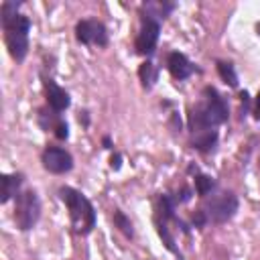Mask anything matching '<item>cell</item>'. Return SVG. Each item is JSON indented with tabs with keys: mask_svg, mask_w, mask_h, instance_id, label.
Instances as JSON below:
<instances>
[{
	"mask_svg": "<svg viewBox=\"0 0 260 260\" xmlns=\"http://www.w3.org/2000/svg\"><path fill=\"white\" fill-rule=\"evenodd\" d=\"M138 77H140L142 85H144L146 89H150V87L154 85L156 77H158V71L154 69V65H152L150 61H144V63L138 67Z\"/></svg>",
	"mask_w": 260,
	"mask_h": 260,
	"instance_id": "cell-14",
	"label": "cell"
},
{
	"mask_svg": "<svg viewBox=\"0 0 260 260\" xmlns=\"http://www.w3.org/2000/svg\"><path fill=\"white\" fill-rule=\"evenodd\" d=\"M112 167H114V169H118V167H120V156H116V158L112 156Z\"/></svg>",
	"mask_w": 260,
	"mask_h": 260,
	"instance_id": "cell-19",
	"label": "cell"
},
{
	"mask_svg": "<svg viewBox=\"0 0 260 260\" xmlns=\"http://www.w3.org/2000/svg\"><path fill=\"white\" fill-rule=\"evenodd\" d=\"M256 32H258V35H260V22H258V24H256Z\"/></svg>",
	"mask_w": 260,
	"mask_h": 260,
	"instance_id": "cell-20",
	"label": "cell"
},
{
	"mask_svg": "<svg viewBox=\"0 0 260 260\" xmlns=\"http://www.w3.org/2000/svg\"><path fill=\"white\" fill-rule=\"evenodd\" d=\"M213 189H215V181H213L209 175H197V177H195V191H197L201 197L209 195Z\"/></svg>",
	"mask_w": 260,
	"mask_h": 260,
	"instance_id": "cell-16",
	"label": "cell"
},
{
	"mask_svg": "<svg viewBox=\"0 0 260 260\" xmlns=\"http://www.w3.org/2000/svg\"><path fill=\"white\" fill-rule=\"evenodd\" d=\"M39 124H41L45 130H53L55 136L61 138V140H65V138L69 136V126H67V122H65V120L59 116V112H55V110H51V112L41 110V112H39Z\"/></svg>",
	"mask_w": 260,
	"mask_h": 260,
	"instance_id": "cell-9",
	"label": "cell"
},
{
	"mask_svg": "<svg viewBox=\"0 0 260 260\" xmlns=\"http://www.w3.org/2000/svg\"><path fill=\"white\" fill-rule=\"evenodd\" d=\"M254 116H256V120H260V91H258V98L254 104Z\"/></svg>",
	"mask_w": 260,
	"mask_h": 260,
	"instance_id": "cell-18",
	"label": "cell"
},
{
	"mask_svg": "<svg viewBox=\"0 0 260 260\" xmlns=\"http://www.w3.org/2000/svg\"><path fill=\"white\" fill-rule=\"evenodd\" d=\"M75 37H77V41L83 43V45H98V47L108 45L106 26H104L100 20H93V18H83V20H79L77 26H75Z\"/></svg>",
	"mask_w": 260,
	"mask_h": 260,
	"instance_id": "cell-7",
	"label": "cell"
},
{
	"mask_svg": "<svg viewBox=\"0 0 260 260\" xmlns=\"http://www.w3.org/2000/svg\"><path fill=\"white\" fill-rule=\"evenodd\" d=\"M41 160H43V167L49 173H55V175H63V173L71 171V167H73L71 154L65 148H59V146H47L43 150Z\"/></svg>",
	"mask_w": 260,
	"mask_h": 260,
	"instance_id": "cell-8",
	"label": "cell"
},
{
	"mask_svg": "<svg viewBox=\"0 0 260 260\" xmlns=\"http://www.w3.org/2000/svg\"><path fill=\"white\" fill-rule=\"evenodd\" d=\"M0 183H2L0 201L6 203L14 195H18V189H20V183H22V175H18V173H14V175H2L0 177Z\"/></svg>",
	"mask_w": 260,
	"mask_h": 260,
	"instance_id": "cell-12",
	"label": "cell"
},
{
	"mask_svg": "<svg viewBox=\"0 0 260 260\" xmlns=\"http://www.w3.org/2000/svg\"><path fill=\"white\" fill-rule=\"evenodd\" d=\"M217 73H219V77H221L230 87H236V85H238V75H236V69H234L232 63L217 61Z\"/></svg>",
	"mask_w": 260,
	"mask_h": 260,
	"instance_id": "cell-15",
	"label": "cell"
},
{
	"mask_svg": "<svg viewBox=\"0 0 260 260\" xmlns=\"http://www.w3.org/2000/svg\"><path fill=\"white\" fill-rule=\"evenodd\" d=\"M217 142V132L211 128V130H201V132H193V146L201 152H207L215 146Z\"/></svg>",
	"mask_w": 260,
	"mask_h": 260,
	"instance_id": "cell-13",
	"label": "cell"
},
{
	"mask_svg": "<svg viewBox=\"0 0 260 260\" xmlns=\"http://www.w3.org/2000/svg\"><path fill=\"white\" fill-rule=\"evenodd\" d=\"M18 4L16 2H4L2 4V26H4V37H6V47L8 53L14 61H22L28 53V30H30V20L24 14L16 12Z\"/></svg>",
	"mask_w": 260,
	"mask_h": 260,
	"instance_id": "cell-1",
	"label": "cell"
},
{
	"mask_svg": "<svg viewBox=\"0 0 260 260\" xmlns=\"http://www.w3.org/2000/svg\"><path fill=\"white\" fill-rule=\"evenodd\" d=\"M59 195L69 209V217H71L75 232L77 234H89L95 225V211H93V205L89 203V199L73 187H61Z\"/></svg>",
	"mask_w": 260,
	"mask_h": 260,
	"instance_id": "cell-3",
	"label": "cell"
},
{
	"mask_svg": "<svg viewBox=\"0 0 260 260\" xmlns=\"http://www.w3.org/2000/svg\"><path fill=\"white\" fill-rule=\"evenodd\" d=\"M167 67H169V73L175 77V79H187L191 73H193V63L183 55V53H171L167 57Z\"/></svg>",
	"mask_w": 260,
	"mask_h": 260,
	"instance_id": "cell-11",
	"label": "cell"
},
{
	"mask_svg": "<svg viewBox=\"0 0 260 260\" xmlns=\"http://www.w3.org/2000/svg\"><path fill=\"white\" fill-rule=\"evenodd\" d=\"M238 211V197L230 191H223L219 195H213L205 205V215L213 223H223L232 219Z\"/></svg>",
	"mask_w": 260,
	"mask_h": 260,
	"instance_id": "cell-5",
	"label": "cell"
},
{
	"mask_svg": "<svg viewBox=\"0 0 260 260\" xmlns=\"http://www.w3.org/2000/svg\"><path fill=\"white\" fill-rule=\"evenodd\" d=\"M45 91H47V102H49L51 110L63 112V110L69 108V104H71L69 93H67L63 87H59L53 79H45Z\"/></svg>",
	"mask_w": 260,
	"mask_h": 260,
	"instance_id": "cell-10",
	"label": "cell"
},
{
	"mask_svg": "<svg viewBox=\"0 0 260 260\" xmlns=\"http://www.w3.org/2000/svg\"><path fill=\"white\" fill-rule=\"evenodd\" d=\"M158 32H160L158 18L152 16L150 12H146V16H142V26L136 37V51L140 55H152L156 41H158Z\"/></svg>",
	"mask_w": 260,
	"mask_h": 260,
	"instance_id": "cell-6",
	"label": "cell"
},
{
	"mask_svg": "<svg viewBox=\"0 0 260 260\" xmlns=\"http://www.w3.org/2000/svg\"><path fill=\"white\" fill-rule=\"evenodd\" d=\"M41 215V203L35 191H24L16 195V205H14V219L20 230H30Z\"/></svg>",
	"mask_w": 260,
	"mask_h": 260,
	"instance_id": "cell-4",
	"label": "cell"
},
{
	"mask_svg": "<svg viewBox=\"0 0 260 260\" xmlns=\"http://www.w3.org/2000/svg\"><path fill=\"white\" fill-rule=\"evenodd\" d=\"M114 225H116L124 236H128V238H132V236H134V230H132L130 219H128L120 209H114Z\"/></svg>",
	"mask_w": 260,
	"mask_h": 260,
	"instance_id": "cell-17",
	"label": "cell"
},
{
	"mask_svg": "<svg viewBox=\"0 0 260 260\" xmlns=\"http://www.w3.org/2000/svg\"><path fill=\"white\" fill-rule=\"evenodd\" d=\"M228 120V104L213 87H205L199 104L189 114V126L193 132L211 130Z\"/></svg>",
	"mask_w": 260,
	"mask_h": 260,
	"instance_id": "cell-2",
	"label": "cell"
}]
</instances>
